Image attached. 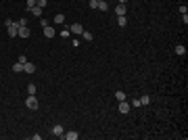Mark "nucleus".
<instances>
[{"mask_svg": "<svg viewBox=\"0 0 188 140\" xmlns=\"http://www.w3.org/2000/svg\"><path fill=\"white\" fill-rule=\"evenodd\" d=\"M115 98H117V100H126V92H123V90H117V92H115Z\"/></svg>", "mask_w": 188, "mask_h": 140, "instance_id": "a211bd4d", "label": "nucleus"}, {"mask_svg": "<svg viewBox=\"0 0 188 140\" xmlns=\"http://www.w3.org/2000/svg\"><path fill=\"white\" fill-rule=\"evenodd\" d=\"M63 132H65V128H63L61 123L52 126V134H54V136H59V138H61V136H63Z\"/></svg>", "mask_w": 188, "mask_h": 140, "instance_id": "423d86ee", "label": "nucleus"}, {"mask_svg": "<svg viewBox=\"0 0 188 140\" xmlns=\"http://www.w3.org/2000/svg\"><path fill=\"white\" fill-rule=\"evenodd\" d=\"M130 109H132V105L128 100H119V113H130Z\"/></svg>", "mask_w": 188, "mask_h": 140, "instance_id": "20e7f679", "label": "nucleus"}, {"mask_svg": "<svg viewBox=\"0 0 188 140\" xmlns=\"http://www.w3.org/2000/svg\"><path fill=\"white\" fill-rule=\"evenodd\" d=\"M180 13H182V15H186V13H188V8H186V4H182V6H180Z\"/></svg>", "mask_w": 188, "mask_h": 140, "instance_id": "bb28decb", "label": "nucleus"}, {"mask_svg": "<svg viewBox=\"0 0 188 140\" xmlns=\"http://www.w3.org/2000/svg\"><path fill=\"white\" fill-rule=\"evenodd\" d=\"M42 32H44V36H46L48 40H50V38H54V36H56V32H54V29H52V27H50V25H46V27H42Z\"/></svg>", "mask_w": 188, "mask_h": 140, "instance_id": "39448f33", "label": "nucleus"}, {"mask_svg": "<svg viewBox=\"0 0 188 140\" xmlns=\"http://www.w3.org/2000/svg\"><path fill=\"white\" fill-rule=\"evenodd\" d=\"M126 11H128V8H126V4H121V2H117V4H115V15H126Z\"/></svg>", "mask_w": 188, "mask_h": 140, "instance_id": "0eeeda50", "label": "nucleus"}, {"mask_svg": "<svg viewBox=\"0 0 188 140\" xmlns=\"http://www.w3.org/2000/svg\"><path fill=\"white\" fill-rule=\"evenodd\" d=\"M119 2H121V4H126V2H130V0H119Z\"/></svg>", "mask_w": 188, "mask_h": 140, "instance_id": "cd10ccee", "label": "nucleus"}, {"mask_svg": "<svg viewBox=\"0 0 188 140\" xmlns=\"http://www.w3.org/2000/svg\"><path fill=\"white\" fill-rule=\"evenodd\" d=\"M25 6H27V11H32V8L36 6V0H27V4H25Z\"/></svg>", "mask_w": 188, "mask_h": 140, "instance_id": "412c9836", "label": "nucleus"}, {"mask_svg": "<svg viewBox=\"0 0 188 140\" xmlns=\"http://www.w3.org/2000/svg\"><path fill=\"white\" fill-rule=\"evenodd\" d=\"M13 71H15V73H21V71H23V63H19V61H17V63L13 65Z\"/></svg>", "mask_w": 188, "mask_h": 140, "instance_id": "dca6fc26", "label": "nucleus"}, {"mask_svg": "<svg viewBox=\"0 0 188 140\" xmlns=\"http://www.w3.org/2000/svg\"><path fill=\"white\" fill-rule=\"evenodd\" d=\"M15 23H17L19 27H25V25H27V19H19V21H15Z\"/></svg>", "mask_w": 188, "mask_h": 140, "instance_id": "aec40b11", "label": "nucleus"}, {"mask_svg": "<svg viewBox=\"0 0 188 140\" xmlns=\"http://www.w3.org/2000/svg\"><path fill=\"white\" fill-rule=\"evenodd\" d=\"M29 34H32V32H29V27L25 25V27H19V34H17V36H19V38H29Z\"/></svg>", "mask_w": 188, "mask_h": 140, "instance_id": "1a4fd4ad", "label": "nucleus"}, {"mask_svg": "<svg viewBox=\"0 0 188 140\" xmlns=\"http://www.w3.org/2000/svg\"><path fill=\"white\" fill-rule=\"evenodd\" d=\"M117 25H119V27H126V25H128V17H126V15H117Z\"/></svg>", "mask_w": 188, "mask_h": 140, "instance_id": "9d476101", "label": "nucleus"}, {"mask_svg": "<svg viewBox=\"0 0 188 140\" xmlns=\"http://www.w3.org/2000/svg\"><path fill=\"white\" fill-rule=\"evenodd\" d=\"M4 25H6V34H8L11 38H17V34H19V25H17L13 19H6Z\"/></svg>", "mask_w": 188, "mask_h": 140, "instance_id": "f257e3e1", "label": "nucleus"}, {"mask_svg": "<svg viewBox=\"0 0 188 140\" xmlns=\"http://www.w3.org/2000/svg\"><path fill=\"white\" fill-rule=\"evenodd\" d=\"M29 13H34V17H42V13H44V8H42V6H38V4H36V6H34V8H32V11H29Z\"/></svg>", "mask_w": 188, "mask_h": 140, "instance_id": "f8f14e48", "label": "nucleus"}, {"mask_svg": "<svg viewBox=\"0 0 188 140\" xmlns=\"http://www.w3.org/2000/svg\"><path fill=\"white\" fill-rule=\"evenodd\" d=\"M88 4H90V8H98V0H90Z\"/></svg>", "mask_w": 188, "mask_h": 140, "instance_id": "393cba45", "label": "nucleus"}, {"mask_svg": "<svg viewBox=\"0 0 188 140\" xmlns=\"http://www.w3.org/2000/svg\"><path fill=\"white\" fill-rule=\"evenodd\" d=\"M61 138H67V140H77L80 138V134L75 132V130H69V132H63V136Z\"/></svg>", "mask_w": 188, "mask_h": 140, "instance_id": "7ed1b4c3", "label": "nucleus"}, {"mask_svg": "<svg viewBox=\"0 0 188 140\" xmlns=\"http://www.w3.org/2000/svg\"><path fill=\"white\" fill-rule=\"evenodd\" d=\"M98 11H109V2L107 0H98Z\"/></svg>", "mask_w": 188, "mask_h": 140, "instance_id": "ddd939ff", "label": "nucleus"}, {"mask_svg": "<svg viewBox=\"0 0 188 140\" xmlns=\"http://www.w3.org/2000/svg\"><path fill=\"white\" fill-rule=\"evenodd\" d=\"M138 100H140V105H148V102H150V98H148V96H140Z\"/></svg>", "mask_w": 188, "mask_h": 140, "instance_id": "6ab92c4d", "label": "nucleus"}, {"mask_svg": "<svg viewBox=\"0 0 188 140\" xmlns=\"http://www.w3.org/2000/svg\"><path fill=\"white\" fill-rule=\"evenodd\" d=\"M17 61H19V63H23V65H25V63H27V56H25V54H21V56H19V59H17Z\"/></svg>", "mask_w": 188, "mask_h": 140, "instance_id": "a878e982", "label": "nucleus"}, {"mask_svg": "<svg viewBox=\"0 0 188 140\" xmlns=\"http://www.w3.org/2000/svg\"><path fill=\"white\" fill-rule=\"evenodd\" d=\"M54 23H59V25L65 23V15H63V13H56V15H54Z\"/></svg>", "mask_w": 188, "mask_h": 140, "instance_id": "4468645a", "label": "nucleus"}, {"mask_svg": "<svg viewBox=\"0 0 188 140\" xmlns=\"http://www.w3.org/2000/svg\"><path fill=\"white\" fill-rule=\"evenodd\" d=\"M69 32H71V34H82L84 27H82V23H73V25L69 27Z\"/></svg>", "mask_w": 188, "mask_h": 140, "instance_id": "6e6552de", "label": "nucleus"}, {"mask_svg": "<svg viewBox=\"0 0 188 140\" xmlns=\"http://www.w3.org/2000/svg\"><path fill=\"white\" fill-rule=\"evenodd\" d=\"M176 54H180V56H182V54H186V48H184V44H178V46H176Z\"/></svg>", "mask_w": 188, "mask_h": 140, "instance_id": "f3484780", "label": "nucleus"}, {"mask_svg": "<svg viewBox=\"0 0 188 140\" xmlns=\"http://www.w3.org/2000/svg\"><path fill=\"white\" fill-rule=\"evenodd\" d=\"M36 4H38V6H42V8H44V6H46V4H48V0H36Z\"/></svg>", "mask_w": 188, "mask_h": 140, "instance_id": "b1692460", "label": "nucleus"}, {"mask_svg": "<svg viewBox=\"0 0 188 140\" xmlns=\"http://www.w3.org/2000/svg\"><path fill=\"white\" fill-rule=\"evenodd\" d=\"M80 36H82V38H84L86 42H92V40H94V36H92V34H90V32H82Z\"/></svg>", "mask_w": 188, "mask_h": 140, "instance_id": "2eb2a0df", "label": "nucleus"}, {"mask_svg": "<svg viewBox=\"0 0 188 140\" xmlns=\"http://www.w3.org/2000/svg\"><path fill=\"white\" fill-rule=\"evenodd\" d=\"M23 71H25V73H34V71H36V65H34V63H29V61H27V63H25V65H23Z\"/></svg>", "mask_w": 188, "mask_h": 140, "instance_id": "9b49d317", "label": "nucleus"}, {"mask_svg": "<svg viewBox=\"0 0 188 140\" xmlns=\"http://www.w3.org/2000/svg\"><path fill=\"white\" fill-rule=\"evenodd\" d=\"M69 34H71V32H69V27H65V29H61V36H63V38H67Z\"/></svg>", "mask_w": 188, "mask_h": 140, "instance_id": "5701e85b", "label": "nucleus"}, {"mask_svg": "<svg viewBox=\"0 0 188 140\" xmlns=\"http://www.w3.org/2000/svg\"><path fill=\"white\" fill-rule=\"evenodd\" d=\"M25 107H27V109H32V111H36V109H38V98H36V94H29V96L25 98Z\"/></svg>", "mask_w": 188, "mask_h": 140, "instance_id": "f03ea898", "label": "nucleus"}, {"mask_svg": "<svg viewBox=\"0 0 188 140\" xmlns=\"http://www.w3.org/2000/svg\"><path fill=\"white\" fill-rule=\"evenodd\" d=\"M27 92H29V94H36V84H29V86H27Z\"/></svg>", "mask_w": 188, "mask_h": 140, "instance_id": "4be33fe9", "label": "nucleus"}]
</instances>
